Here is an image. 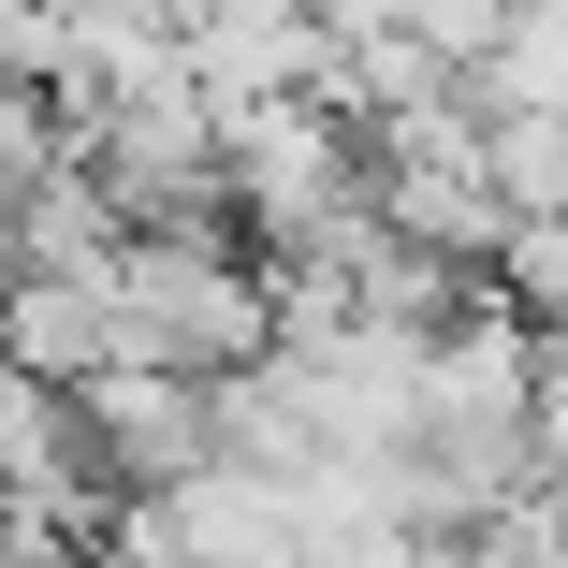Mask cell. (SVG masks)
<instances>
[{"mask_svg":"<svg viewBox=\"0 0 568 568\" xmlns=\"http://www.w3.org/2000/svg\"><path fill=\"white\" fill-rule=\"evenodd\" d=\"M292 321V277L263 234H132L118 248V335L132 365H175V379H248Z\"/></svg>","mask_w":568,"mask_h":568,"instance_id":"obj_1","label":"cell"},{"mask_svg":"<svg viewBox=\"0 0 568 568\" xmlns=\"http://www.w3.org/2000/svg\"><path fill=\"white\" fill-rule=\"evenodd\" d=\"M88 452H102V481L118 496H175L219 467V379H175V365H102V379H59Z\"/></svg>","mask_w":568,"mask_h":568,"instance_id":"obj_2","label":"cell"},{"mask_svg":"<svg viewBox=\"0 0 568 568\" xmlns=\"http://www.w3.org/2000/svg\"><path fill=\"white\" fill-rule=\"evenodd\" d=\"M467 88L496 102V132H568V0H525V16L467 59Z\"/></svg>","mask_w":568,"mask_h":568,"instance_id":"obj_3","label":"cell"},{"mask_svg":"<svg viewBox=\"0 0 568 568\" xmlns=\"http://www.w3.org/2000/svg\"><path fill=\"white\" fill-rule=\"evenodd\" d=\"M510 16H525V0H321V30H351V44L408 30V44H437V59H481Z\"/></svg>","mask_w":568,"mask_h":568,"instance_id":"obj_4","label":"cell"}]
</instances>
